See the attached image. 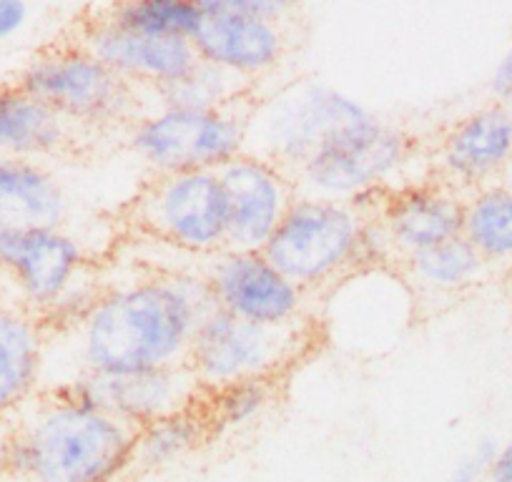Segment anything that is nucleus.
Returning <instances> with one entry per match:
<instances>
[{
    "instance_id": "nucleus-1",
    "label": "nucleus",
    "mask_w": 512,
    "mask_h": 482,
    "mask_svg": "<svg viewBox=\"0 0 512 482\" xmlns=\"http://www.w3.org/2000/svg\"><path fill=\"white\" fill-rule=\"evenodd\" d=\"M206 282L164 277L96 299L76 322L81 375H131L186 365L201 319L214 309Z\"/></svg>"
},
{
    "instance_id": "nucleus-2",
    "label": "nucleus",
    "mask_w": 512,
    "mask_h": 482,
    "mask_svg": "<svg viewBox=\"0 0 512 482\" xmlns=\"http://www.w3.org/2000/svg\"><path fill=\"white\" fill-rule=\"evenodd\" d=\"M139 427L48 397L13 425L11 472L28 482H116L131 467Z\"/></svg>"
},
{
    "instance_id": "nucleus-3",
    "label": "nucleus",
    "mask_w": 512,
    "mask_h": 482,
    "mask_svg": "<svg viewBox=\"0 0 512 482\" xmlns=\"http://www.w3.org/2000/svg\"><path fill=\"white\" fill-rule=\"evenodd\" d=\"M369 111L344 93L322 83H294L246 118V136H256V149L246 156L267 161L274 169H302L309 156L337 131L357 124Z\"/></svg>"
},
{
    "instance_id": "nucleus-4",
    "label": "nucleus",
    "mask_w": 512,
    "mask_h": 482,
    "mask_svg": "<svg viewBox=\"0 0 512 482\" xmlns=\"http://www.w3.org/2000/svg\"><path fill=\"white\" fill-rule=\"evenodd\" d=\"M364 249V226L347 201L299 199L262 249L299 289L327 282Z\"/></svg>"
},
{
    "instance_id": "nucleus-5",
    "label": "nucleus",
    "mask_w": 512,
    "mask_h": 482,
    "mask_svg": "<svg viewBox=\"0 0 512 482\" xmlns=\"http://www.w3.org/2000/svg\"><path fill=\"white\" fill-rule=\"evenodd\" d=\"M302 339L297 324L264 327L214 307L196 329L186 365L206 392L246 380H277L279 370L297 357Z\"/></svg>"
},
{
    "instance_id": "nucleus-6",
    "label": "nucleus",
    "mask_w": 512,
    "mask_h": 482,
    "mask_svg": "<svg viewBox=\"0 0 512 482\" xmlns=\"http://www.w3.org/2000/svg\"><path fill=\"white\" fill-rule=\"evenodd\" d=\"M18 88L66 121H118L134 113V88L86 48H53L33 58Z\"/></svg>"
},
{
    "instance_id": "nucleus-7",
    "label": "nucleus",
    "mask_w": 512,
    "mask_h": 482,
    "mask_svg": "<svg viewBox=\"0 0 512 482\" xmlns=\"http://www.w3.org/2000/svg\"><path fill=\"white\" fill-rule=\"evenodd\" d=\"M246 118L231 108H161L131 134L136 154L161 174L216 171L244 154Z\"/></svg>"
},
{
    "instance_id": "nucleus-8",
    "label": "nucleus",
    "mask_w": 512,
    "mask_h": 482,
    "mask_svg": "<svg viewBox=\"0 0 512 482\" xmlns=\"http://www.w3.org/2000/svg\"><path fill=\"white\" fill-rule=\"evenodd\" d=\"M136 219L179 249L226 252V196L216 171L161 174L136 201Z\"/></svg>"
},
{
    "instance_id": "nucleus-9",
    "label": "nucleus",
    "mask_w": 512,
    "mask_h": 482,
    "mask_svg": "<svg viewBox=\"0 0 512 482\" xmlns=\"http://www.w3.org/2000/svg\"><path fill=\"white\" fill-rule=\"evenodd\" d=\"M407 139L377 116L329 136L297 171L314 199L347 201L395 174L407 159Z\"/></svg>"
},
{
    "instance_id": "nucleus-10",
    "label": "nucleus",
    "mask_w": 512,
    "mask_h": 482,
    "mask_svg": "<svg viewBox=\"0 0 512 482\" xmlns=\"http://www.w3.org/2000/svg\"><path fill=\"white\" fill-rule=\"evenodd\" d=\"M58 400L108 412L141 427L199 407L206 390L189 365L131 375H78L51 392Z\"/></svg>"
},
{
    "instance_id": "nucleus-11",
    "label": "nucleus",
    "mask_w": 512,
    "mask_h": 482,
    "mask_svg": "<svg viewBox=\"0 0 512 482\" xmlns=\"http://www.w3.org/2000/svg\"><path fill=\"white\" fill-rule=\"evenodd\" d=\"M216 174L226 196V252H262L294 204L289 181L272 164L246 154Z\"/></svg>"
},
{
    "instance_id": "nucleus-12",
    "label": "nucleus",
    "mask_w": 512,
    "mask_h": 482,
    "mask_svg": "<svg viewBox=\"0 0 512 482\" xmlns=\"http://www.w3.org/2000/svg\"><path fill=\"white\" fill-rule=\"evenodd\" d=\"M204 282L216 307L244 322L289 327L302 309V289L262 252H224Z\"/></svg>"
},
{
    "instance_id": "nucleus-13",
    "label": "nucleus",
    "mask_w": 512,
    "mask_h": 482,
    "mask_svg": "<svg viewBox=\"0 0 512 482\" xmlns=\"http://www.w3.org/2000/svg\"><path fill=\"white\" fill-rule=\"evenodd\" d=\"M201 21L189 38L201 61L234 73L259 76L284 56V33L279 21L239 13L231 0H201Z\"/></svg>"
},
{
    "instance_id": "nucleus-14",
    "label": "nucleus",
    "mask_w": 512,
    "mask_h": 482,
    "mask_svg": "<svg viewBox=\"0 0 512 482\" xmlns=\"http://www.w3.org/2000/svg\"><path fill=\"white\" fill-rule=\"evenodd\" d=\"M81 264V244L61 229L0 231V272L13 279L31 307L56 309Z\"/></svg>"
},
{
    "instance_id": "nucleus-15",
    "label": "nucleus",
    "mask_w": 512,
    "mask_h": 482,
    "mask_svg": "<svg viewBox=\"0 0 512 482\" xmlns=\"http://www.w3.org/2000/svg\"><path fill=\"white\" fill-rule=\"evenodd\" d=\"M81 48L128 83H151L156 91L189 76L201 61L189 38L146 36L116 26L108 18L88 28Z\"/></svg>"
},
{
    "instance_id": "nucleus-16",
    "label": "nucleus",
    "mask_w": 512,
    "mask_h": 482,
    "mask_svg": "<svg viewBox=\"0 0 512 482\" xmlns=\"http://www.w3.org/2000/svg\"><path fill=\"white\" fill-rule=\"evenodd\" d=\"M68 199L51 171L28 159H0V231L61 229Z\"/></svg>"
},
{
    "instance_id": "nucleus-17",
    "label": "nucleus",
    "mask_w": 512,
    "mask_h": 482,
    "mask_svg": "<svg viewBox=\"0 0 512 482\" xmlns=\"http://www.w3.org/2000/svg\"><path fill=\"white\" fill-rule=\"evenodd\" d=\"M465 206L452 196L432 189H415L392 201L384 216V234L397 249L420 254L462 234Z\"/></svg>"
},
{
    "instance_id": "nucleus-18",
    "label": "nucleus",
    "mask_w": 512,
    "mask_h": 482,
    "mask_svg": "<svg viewBox=\"0 0 512 482\" xmlns=\"http://www.w3.org/2000/svg\"><path fill=\"white\" fill-rule=\"evenodd\" d=\"M41 327L23 309L0 307V420L36 387L43 370Z\"/></svg>"
},
{
    "instance_id": "nucleus-19",
    "label": "nucleus",
    "mask_w": 512,
    "mask_h": 482,
    "mask_svg": "<svg viewBox=\"0 0 512 482\" xmlns=\"http://www.w3.org/2000/svg\"><path fill=\"white\" fill-rule=\"evenodd\" d=\"M512 151V116L505 108L472 113L450 131L442 161L460 179H477L497 169Z\"/></svg>"
},
{
    "instance_id": "nucleus-20",
    "label": "nucleus",
    "mask_w": 512,
    "mask_h": 482,
    "mask_svg": "<svg viewBox=\"0 0 512 482\" xmlns=\"http://www.w3.org/2000/svg\"><path fill=\"white\" fill-rule=\"evenodd\" d=\"M66 139V118L18 86L0 91V154H11L13 159L51 154L66 144Z\"/></svg>"
},
{
    "instance_id": "nucleus-21",
    "label": "nucleus",
    "mask_w": 512,
    "mask_h": 482,
    "mask_svg": "<svg viewBox=\"0 0 512 482\" xmlns=\"http://www.w3.org/2000/svg\"><path fill=\"white\" fill-rule=\"evenodd\" d=\"M209 427L211 425L201 407L141 427L128 470H156V467L179 460L204 440Z\"/></svg>"
},
{
    "instance_id": "nucleus-22",
    "label": "nucleus",
    "mask_w": 512,
    "mask_h": 482,
    "mask_svg": "<svg viewBox=\"0 0 512 482\" xmlns=\"http://www.w3.org/2000/svg\"><path fill=\"white\" fill-rule=\"evenodd\" d=\"M108 21L146 36L191 38L201 21V11L199 3L186 0H131L113 6Z\"/></svg>"
},
{
    "instance_id": "nucleus-23",
    "label": "nucleus",
    "mask_w": 512,
    "mask_h": 482,
    "mask_svg": "<svg viewBox=\"0 0 512 482\" xmlns=\"http://www.w3.org/2000/svg\"><path fill=\"white\" fill-rule=\"evenodd\" d=\"M462 236L477 254L507 257L512 254V196L507 191H485L462 216Z\"/></svg>"
},
{
    "instance_id": "nucleus-24",
    "label": "nucleus",
    "mask_w": 512,
    "mask_h": 482,
    "mask_svg": "<svg viewBox=\"0 0 512 482\" xmlns=\"http://www.w3.org/2000/svg\"><path fill=\"white\" fill-rule=\"evenodd\" d=\"M241 76L199 61V66L171 86L159 88L166 108H196V111H219L231 108L239 98Z\"/></svg>"
},
{
    "instance_id": "nucleus-25",
    "label": "nucleus",
    "mask_w": 512,
    "mask_h": 482,
    "mask_svg": "<svg viewBox=\"0 0 512 482\" xmlns=\"http://www.w3.org/2000/svg\"><path fill=\"white\" fill-rule=\"evenodd\" d=\"M480 262L482 257L477 254V249L460 234L450 241H442L437 247L412 254L410 269L422 284L437 289H455L475 277Z\"/></svg>"
},
{
    "instance_id": "nucleus-26",
    "label": "nucleus",
    "mask_w": 512,
    "mask_h": 482,
    "mask_svg": "<svg viewBox=\"0 0 512 482\" xmlns=\"http://www.w3.org/2000/svg\"><path fill=\"white\" fill-rule=\"evenodd\" d=\"M277 395L274 377L269 380H246L224 390L206 392V420L211 427H239L262 417Z\"/></svg>"
},
{
    "instance_id": "nucleus-27",
    "label": "nucleus",
    "mask_w": 512,
    "mask_h": 482,
    "mask_svg": "<svg viewBox=\"0 0 512 482\" xmlns=\"http://www.w3.org/2000/svg\"><path fill=\"white\" fill-rule=\"evenodd\" d=\"M495 455H497L495 442H492V440H482L480 445H477L475 450H472L470 455H467L465 460H462L460 465H457L452 482H477V480H482V477H485L487 472H490Z\"/></svg>"
},
{
    "instance_id": "nucleus-28",
    "label": "nucleus",
    "mask_w": 512,
    "mask_h": 482,
    "mask_svg": "<svg viewBox=\"0 0 512 482\" xmlns=\"http://www.w3.org/2000/svg\"><path fill=\"white\" fill-rule=\"evenodd\" d=\"M28 21V6L23 0H0V41L21 31Z\"/></svg>"
},
{
    "instance_id": "nucleus-29",
    "label": "nucleus",
    "mask_w": 512,
    "mask_h": 482,
    "mask_svg": "<svg viewBox=\"0 0 512 482\" xmlns=\"http://www.w3.org/2000/svg\"><path fill=\"white\" fill-rule=\"evenodd\" d=\"M487 480L512 482V442L507 447H502V450L495 455L490 472H487Z\"/></svg>"
},
{
    "instance_id": "nucleus-30",
    "label": "nucleus",
    "mask_w": 512,
    "mask_h": 482,
    "mask_svg": "<svg viewBox=\"0 0 512 482\" xmlns=\"http://www.w3.org/2000/svg\"><path fill=\"white\" fill-rule=\"evenodd\" d=\"M11 445H13V425L0 420V482L11 472Z\"/></svg>"
},
{
    "instance_id": "nucleus-31",
    "label": "nucleus",
    "mask_w": 512,
    "mask_h": 482,
    "mask_svg": "<svg viewBox=\"0 0 512 482\" xmlns=\"http://www.w3.org/2000/svg\"><path fill=\"white\" fill-rule=\"evenodd\" d=\"M495 88L512 101V51L507 53V58L502 61V66L495 73Z\"/></svg>"
},
{
    "instance_id": "nucleus-32",
    "label": "nucleus",
    "mask_w": 512,
    "mask_h": 482,
    "mask_svg": "<svg viewBox=\"0 0 512 482\" xmlns=\"http://www.w3.org/2000/svg\"><path fill=\"white\" fill-rule=\"evenodd\" d=\"M510 116H512V111H510Z\"/></svg>"
}]
</instances>
